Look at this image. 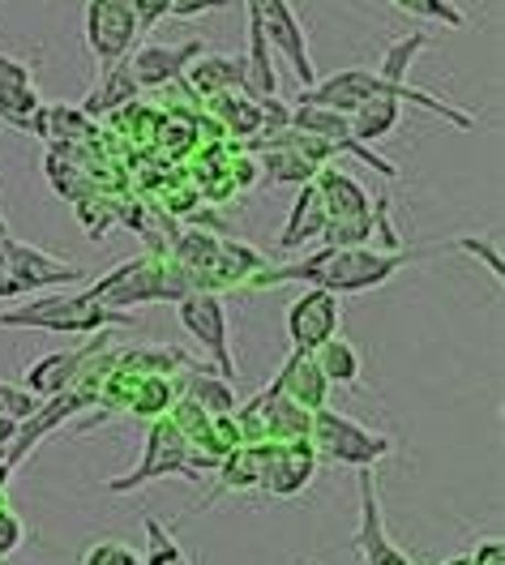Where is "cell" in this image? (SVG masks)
I'll list each match as a JSON object with an SVG mask.
<instances>
[{"instance_id":"obj_1","label":"cell","mask_w":505,"mask_h":565,"mask_svg":"<svg viewBox=\"0 0 505 565\" xmlns=\"http://www.w3.org/2000/svg\"><path fill=\"white\" fill-rule=\"evenodd\" d=\"M429 253H445V248H373V245H322L318 253L288 262V266H261L245 287H283V282H309V287H325L334 296H361L382 282H390L411 266L416 257Z\"/></svg>"},{"instance_id":"obj_5","label":"cell","mask_w":505,"mask_h":565,"mask_svg":"<svg viewBox=\"0 0 505 565\" xmlns=\"http://www.w3.org/2000/svg\"><path fill=\"white\" fill-rule=\"evenodd\" d=\"M318 193H322L325 206V227L318 245H368L373 232H377V202L368 198L361 180L334 163L318 168Z\"/></svg>"},{"instance_id":"obj_31","label":"cell","mask_w":505,"mask_h":565,"mask_svg":"<svg viewBox=\"0 0 505 565\" xmlns=\"http://www.w3.org/2000/svg\"><path fill=\"white\" fill-rule=\"evenodd\" d=\"M433 43V35H425V31H416V35L398 39V43H390L386 47V56H382V77H390V82H407V70H411V61L425 52Z\"/></svg>"},{"instance_id":"obj_45","label":"cell","mask_w":505,"mask_h":565,"mask_svg":"<svg viewBox=\"0 0 505 565\" xmlns=\"http://www.w3.org/2000/svg\"><path fill=\"white\" fill-rule=\"evenodd\" d=\"M0 236H9V223H4V214H0Z\"/></svg>"},{"instance_id":"obj_35","label":"cell","mask_w":505,"mask_h":565,"mask_svg":"<svg viewBox=\"0 0 505 565\" xmlns=\"http://www.w3.org/2000/svg\"><path fill=\"white\" fill-rule=\"evenodd\" d=\"M22 540H26V523H22V514L0 497V565L22 548Z\"/></svg>"},{"instance_id":"obj_27","label":"cell","mask_w":505,"mask_h":565,"mask_svg":"<svg viewBox=\"0 0 505 565\" xmlns=\"http://www.w3.org/2000/svg\"><path fill=\"white\" fill-rule=\"evenodd\" d=\"M90 129V116L82 107L69 104H39V111L31 116L26 134H35L43 141H65V138H82Z\"/></svg>"},{"instance_id":"obj_21","label":"cell","mask_w":505,"mask_h":565,"mask_svg":"<svg viewBox=\"0 0 505 565\" xmlns=\"http://www.w3.org/2000/svg\"><path fill=\"white\" fill-rule=\"evenodd\" d=\"M189 86L202 95V99H211L218 90H245V56H215V52H202L189 70Z\"/></svg>"},{"instance_id":"obj_43","label":"cell","mask_w":505,"mask_h":565,"mask_svg":"<svg viewBox=\"0 0 505 565\" xmlns=\"http://www.w3.org/2000/svg\"><path fill=\"white\" fill-rule=\"evenodd\" d=\"M13 433H18V424L9 420V416H0V450H4L9 441H13Z\"/></svg>"},{"instance_id":"obj_2","label":"cell","mask_w":505,"mask_h":565,"mask_svg":"<svg viewBox=\"0 0 505 565\" xmlns=\"http://www.w3.org/2000/svg\"><path fill=\"white\" fill-rule=\"evenodd\" d=\"M373 95H390L398 104L425 107V111H433L441 120H450L454 129H475V116L463 111V107L445 104V99H437V95L411 86V82H390V77H382L377 70H361V65L356 70H339L334 77H325V82H313L309 90H300V104H322V107H334V111H352V107L373 99Z\"/></svg>"},{"instance_id":"obj_42","label":"cell","mask_w":505,"mask_h":565,"mask_svg":"<svg viewBox=\"0 0 505 565\" xmlns=\"http://www.w3.org/2000/svg\"><path fill=\"white\" fill-rule=\"evenodd\" d=\"M13 471H18V467L4 459V450H0V497H4V489H9V476H13Z\"/></svg>"},{"instance_id":"obj_20","label":"cell","mask_w":505,"mask_h":565,"mask_svg":"<svg viewBox=\"0 0 505 565\" xmlns=\"http://www.w3.org/2000/svg\"><path fill=\"white\" fill-rule=\"evenodd\" d=\"M322 227H325V206H322V193L313 180L296 184V202L288 211V223L279 232V248H304V245H318L322 241Z\"/></svg>"},{"instance_id":"obj_39","label":"cell","mask_w":505,"mask_h":565,"mask_svg":"<svg viewBox=\"0 0 505 565\" xmlns=\"http://www.w3.org/2000/svg\"><path fill=\"white\" fill-rule=\"evenodd\" d=\"M133 4V13H138V31L150 35L163 18H168V9H172V0H129Z\"/></svg>"},{"instance_id":"obj_25","label":"cell","mask_w":505,"mask_h":565,"mask_svg":"<svg viewBox=\"0 0 505 565\" xmlns=\"http://www.w3.org/2000/svg\"><path fill=\"white\" fill-rule=\"evenodd\" d=\"M398 111H402V104L398 99H390V95H373V99H364V104H356L352 111H347V120H352V134H356V141H382L395 134L398 125Z\"/></svg>"},{"instance_id":"obj_8","label":"cell","mask_w":505,"mask_h":565,"mask_svg":"<svg viewBox=\"0 0 505 565\" xmlns=\"http://www.w3.org/2000/svg\"><path fill=\"white\" fill-rule=\"evenodd\" d=\"M240 4H245V13L257 18L266 43L288 61V70L296 73L300 90H309L318 82V70H313V52H309V31L296 18L291 0H240Z\"/></svg>"},{"instance_id":"obj_22","label":"cell","mask_w":505,"mask_h":565,"mask_svg":"<svg viewBox=\"0 0 505 565\" xmlns=\"http://www.w3.org/2000/svg\"><path fill=\"white\" fill-rule=\"evenodd\" d=\"M99 70H104V77H99L95 90L82 99V111H86V116H104V111H116V107L138 99L142 86L133 82V73H129L125 61H111V65H99Z\"/></svg>"},{"instance_id":"obj_38","label":"cell","mask_w":505,"mask_h":565,"mask_svg":"<svg viewBox=\"0 0 505 565\" xmlns=\"http://www.w3.org/2000/svg\"><path fill=\"white\" fill-rule=\"evenodd\" d=\"M240 0H172V18H202V13H223V9H236Z\"/></svg>"},{"instance_id":"obj_10","label":"cell","mask_w":505,"mask_h":565,"mask_svg":"<svg viewBox=\"0 0 505 565\" xmlns=\"http://www.w3.org/2000/svg\"><path fill=\"white\" fill-rule=\"evenodd\" d=\"M232 420L240 428V441H291V437H309L313 412L296 407L283 390L270 386L253 394L240 412H232Z\"/></svg>"},{"instance_id":"obj_17","label":"cell","mask_w":505,"mask_h":565,"mask_svg":"<svg viewBox=\"0 0 505 565\" xmlns=\"http://www.w3.org/2000/svg\"><path fill=\"white\" fill-rule=\"evenodd\" d=\"M202 52H206L202 39H189V43H146V47H133V52L125 56V65H129L133 82H138L142 90H154V86H168V82L184 77V70H189Z\"/></svg>"},{"instance_id":"obj_9","label":"cell","mask_w":505,"mask_h":565,"mask_svg":"<svg viewBox=\"0 0 505 565\" xmlns=\"http://www.w3.org/2000/svg\"><path fill=\"white\" fill-rule=\"evenodd\" d=\"M176 318H181L184 334L206 352V364H215L227 382H236V355L227 343V309L218 291H184L176 300Z\"/></svg>"},{"instance_id":"obj_37","label":"cell","mask_w":505,"mask_h":565,"mask_svg":"<svg viewBox=\"0 0 505 565\" xmlns=\"http://www.w3.org/2000/svg\"><path fill=\"white\" fill-rule=\"evenodd\" d=\"M441 248H459V253H468V257H475V262H484L488 266V275L493 279H502V257H497V248L484 245V241H471V236H459V241H450V245Z\"/></svg>"},{"instance_id":"obj_14","label":"cell","mask_w":505,"mask_h":565,"mask_svg":"<svg viewBox=\"0 0 505 565\" xmlns=\"http://www.w3.org/2000/svg\"><path fill=\"white\" fill-rule=\"evenodd\" d=\"M4 275H13V279L22 282L26 296L52 291V287H73V282L86 279L82 266H73V262H65V257H52L47 248H35V245H26V241H13V236H9V245H4Z\"/></svg>"},{"instance_id":"obj_7","label":"cell","mask_w":505,"mask_h":565,"mask_svg":"<svg viewBox=\"0 0 505 565\" xmlns=\"http://www.w3.org/2000/svg\"><path fill=\"white\" fill-rule=\"evenodd\" d=\"M309 441L318 450V459L325 462H343V467H377L382 459L395 455V441L377 428H364L361 420L334 412L330 403L313 412V424H309Z\"/></svg>"},{"instance_id":"obj_24","label":"cell","mask_w":505,"mask_h":565,"mask_svg":"<svg viewBox=\"0 0 505 565\" xmlns=\"http://www.w3.org/2000/svg\"><path fill=\"white\" fill-rule=\"evenodd\" d=\"M184 398L197 403L206 416H232V412H236V390H232V382H227L223 373H215L211 364H206V369H193V373L184 377Z\"/></svg>"},{"instance_id":"obj_29","label":"cell","mask_w":505,"mask_h":565,"mask_svg":"<svg viewBox=\"0 0 505 565\" xmlns=\"http://www.w3.org/2000/svg\"><path fill=\"white\" fill-rule=\"evenodd\" d=\"M142 527H146V557L142 565H189L184 557L181 540H176V531L163 527L154 514H142Z\"/></svg>"},{"instance_id":"obj_3","label":"cell","mask_w":505,"mask_h":565,"mask_svg":"<svg viewBox=\"0 0 505 565\" xmlns=\"http://www.w3.org/2000/svg\"><path fill=\"white\" fill-rule=\"evenodd\" d=\"M125 309H108L86 291H35L22 309L0 313V330H43V334H99L108 326H129Z\"/></svg>"},{"instance_id":"obj_4","label":"cell","mask_w":505,"mask_h":565,"mask_svg":"<svg viewBox=\"0 0 505 565\" xmlns=\"http://www.w3.org/2000/svg\"><path fill=\"white\" fill-rule=\"evenodd\" d=\"M184 291H193V282L181 275L176 262H163L154 253L120 262L111 275L95 279L86 287V296L104 300L108 309H133V305H159V300H181Z\"/></svg>"},{"instance_id":"obj_15","label":"cell","mask_w":505,"mask_h":565,"mask_svg":"<svg viewBox=\"0 0 505 565\" xmlns=\"http://www.w3.org/2000/svg\"><path fill=\"white\" fill-rule=\"evenodd\" d=\"M339 321H343L339 296L325 291V287H309L304 296L291 300V309H288L291 348H300V352H318L330 334H339Z\"/></svg>"},{"instance_id":"obj_36","label":"cell","mask_w":505,"mask_h":565,"mask_svg":"<svg viewBox=\"0 0 505 565\" xmlns=\"http://www.w3.org/2000/svg\"><path fill=\"white\" fill-rule=\"evenodd\" d=\"M26 86H35V61L0 52V90H26Z\"/></svg>"},{"instance_id":"obj_33","label":"cell","mask_w":505,"mask_h":565,"mask_svg":"<svg viewBox=\"0 0 505 565\" xmlns=\"http://www.w3.org/2000/svg\"><path fill=\"white\" fill-rule=\"evenodd\" d=\"M39 403L43 398H35L22 382H0V416H9L13 424L31 420L39 412Z\"/></svg>"},{"instance_id":"obj_11","label":"cell","mask_w":505,"mask_h":565,"mask_svg":"<svg viewBox=\"0 0 505 565\" xmlns=\"http://www.w3.org/2000/svg\"><path fill=\"white\" fill-rule=\"evenodd\" d=\"M138 13L129 0H86V47L99 65L125 61L138 47Z\"/></svg>"},{"instance_id":"obj_28","label":"cell","mask_w":505,"mask_h":565,"mask_svg":"<svg viewBox=\"0 0 505 565\" xmlns=\"http://www.w3.org/2000/svg\"><path fill=\"white\" fill-rule=\"evenodd\" d=\"M313 360H318V369L325 373L330 386H361V352L343 334H330L313 352Z\"/></svg>"},{"instance_id":"obj_40","label":"cell","mask_w":505,"mask_h":565,"mask_svg":"<svg viewBox=\"0 0 505 565\" xmlns=\"http://www.w3.org/2000/svg\"><path fill=\"white\" fill-rule=\"evenodd\" d=\"M471 565H502V544H497V540L480 544V553L471 557Z\"/></svg>"},{"instance_id":"obj_44","label":"cell","mask_w":505,"mask_h":565,"mask_svg":"<svg viewBox=\"0 0 505 565\" xmlns=\"http://www.w3.org/2000/svg\"><path fill=\"white\" fill-rule=\"evenodd\" d=\"M4 245H9V236H0V270H4Z\"/></svg>"},{"instance_id":"obj_16","label":"cell","mask_w":505,"mask_h":565,"mask_svg":"<svg viewBox=\"0 0 505 565\" xmlns=\"http://www.w3.org/2000/svg\"><path fill=\"white\" fill-rule=\"evenodd\" d=\"M104 343H108V334L99 330L86 348H73V352H52L35 360V364H26V373H22V386L31 390L35 398H52V394H61V390L77 386L82 377H86V364H90V355L104 352Z\"/></svg>"},{"instance_id":"obj_26","label":"cell","mask_w":505,"mask_h":565,"mask_svg":"<svg viewBox=\"0 0 505 565\" xmlns=\"http://www.w3.org/2000/svg\"><path fill=\"white\" fill-rule=\"evenodd\" d=\"M206 104H211V111L227 125L232 138H257V134H261V104H257L253 95H245V90H240V95H236V90H218Z\"/></svg>"},{"instance_id":"obj_41","label":"cell","mask_w":505,"mask_h":565,"mask_svg":"<svg viewBox=\"0 0 505 565\" xmlns=\"http://www.w3.org/2000/svg\"><path fill=\"white\" fill-rule=\"evenodd\" d=\"M22 296H26V287L13 279V275L0 270V300H22Z\"/></svg>"},{"instance_id":"obj_12","label":"cell","mask_w":505,"mask_h":565,"mask_svg":"<svg viewBox=\"0 0 505 565\" xmlns=\"http://www.w3.org/2000/svg\"><path fill=\"white\" fill-rule=\"evenodd\" d=\"M288 125H291V129H300V134H313V138L330 141L334 150H347V154H356L364 168L382 172L386 180L398 177L395 159H382L373 146L356 141V134H352V120H347V111H334V107H322V104H300V99H296Z\"/></svg>"},{"instance_id":"obj_23","label":"cell","mask_w":505,"mask_h":565,"mask_svg":"<svg viewBox=\"0 0 505 565\" xmlns=\"http://www.w3.org/2000/svg\"><path fill=\"white\" fill-rule=\"evenodd\" d=\"M249 150L261 154V168H266V177L275 180V184H304V180L318 177V168H313L296 146H288V141L257 138V141H249Z\"/></svg>"},{"instance_id":"obj_19","label":"cell","mask_w":505,"mask_h":565,"mask_svg":"<svg viewBox=\"0 0 505 565\" xmlns=\"http://www.w3.org/2000/svg\"><path fill=\"white\" fill-rule=\"evenodd\" d=\"M275 386L283 390L296 407H304V412H318V407H325V398H330V382H325V373L318 369L313 352H300V348H291V355L283 360V369H279V377H275Z\"/></svg>"},{"instance_id":"obj_32","label":"cell","mask_w":505,"mask_h":565,"mask_svg":"<svg viewBox=\"0 0 505 565\" xmlns=\"http://www.w3.org/2000/svg\"><path fill=\"white\" fill-rule=\"evenodd\" d=\"M39 104L43 99H39L35 86H26V90H0V125L26 134V125H31V116L39 111Z\"/></svg>"},{"instance_id":"obj_6","label":"cell","mask_w":505,"mask_h":565,"mask_svg":"<svg viewBox=\"0 0 505 565\" xmlns=\"http://www.w3.org/2000/svg\"><path fill=\"white\" fill-rule=\"evenodd\" d=\"M202 471H215V462L202 459V455L184 441V433L176 428L172 416H154L150 428H146L142 462H138L133 471H125V476L108 480L104 489H108V493H138V489H146L150 480H163V476H189V480H202Z\"/></svg>"},{"instance_id":"obj_30","label":"cell","mask_w":505,"mask_h":565,"mask_svg":"<svg viewBox=\"0 0 505 565\" xmlns=\"http://www.w3.org/2000/svg\"><path fill=\"white\" fill-rule=\"evenodd\" d=\"M395 4L398 13H411L420 22H433V26H450V31H463L471 18L454 4V0H386Z\"/></svg>"},{"instance_id":"obj_34","label":"cell","mask_w":505,"mask_h":565,"mask_svg":"<svg viewBox=\"0 0 505 565\" xmlns=\"http://www.w3.org/2000/svg\"><path fill=\"white\" fill-rule=\"evenodd\" d=\"M82 565H142V553L125 540H95L82 553Z\"/></svg>"},{"instance_id":"obj_18","label":"cell","mask_w":505,"mask_h":565,"mask_svg":"<svg viewBox=\"0 0 505 565\" xmlns=\"http://www.w3.org/2000/svg\"><path fill=\"white\" fill-rule=\"evenodd\" d=\"M361 484V527H356V553L364 565H411V557H402L390 540V531L382 523V501H377V476L373 467H361L356 476Z\"/></svg>"},{"instance_id":"obj_13","label":"cell","mask_w":505,"mask_h":565,"mask_svg":"<svg viewBox=\"0 0 505 565\" xmlns=\"http://www.w3.org/2000/svg\"><path fill=\"white\" fill-rule=\"evenodd\" d=\"M318 471V450L309 437H291V441H266V459H261V493L270 497H296L309 489Z\"/></svg>"}]
</instances>
